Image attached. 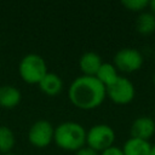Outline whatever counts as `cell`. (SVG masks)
Listing matches in <instances>:
<instances>
[{
    "label": "cell",
    "instance_id": "cell-1",
    "mask_svg": "<svg viewBox=\"0 0 155 155\" xmlns=\"http://www.w3.org/2000/svg\"><path fill=\"white\" fill-rule=\"evenodd\" d=\"M68 97L78 109L93 110L105 101L107 88L96 76L81 75L70 84Z\"/></svg>",
    "mask_w": 155,
    "mask_h": 155
},
{
    "label": "cell",
    "instance_id": "cell-2",
    "mask_svg": "<svg viewBox=\"0 0 155 155\" xmlns=\"http://www.w3.org/2000/svg\"><path fill=\"white\" fill-rule=\"evenodd\" d=\"M87 131L82 125L75 121H64L54 127L53 142L63 150L78 151L86 145Z\"/></svg>",
    "mask_w": 155,
    "mask_h": 155
},
{
    "label": "cell",
    "instance_id": "cell-3",
    "mask_svg": "<svg viewBox=\"0 0 155 155\" xmlns=\"http://www.w3.org/2000/svg\"><path fill=\"white\" fill-rule=\"evenodd\" d=\"M18 73L24 82L30 85H39L42 78L47 74V65L40 54L28 53L21 59Z\"/></svg>",
    "mask_w": 155,
    "mask_h": 155
},
{
    "label": "cell",
    "instance_id": "cell-4",
    "mask_svg": "<svg viewBox=\"0 0 155 155\" xmlns=\"http://www.w3.org/2000/svg\"><path fill=\"white\" fill-rule=\"evenodd\" d=\"M115 131L111 126L107 124L93 125L86 134V145L101 153L114 145L115 142Z\"/></svg>",
    "mask_w": 155,
    "mask_h": 155
},
{
    "label": "cell",
    "instance_id": "cell-5",
    "mask_svg": "<svg viewBox=\"0 0 155 155\" xmlns=\"http://www.w3.org/2000/svg\"><path fill=\"white\" fill-rule=\"evenodd\" d=\"M136 96V88L133 82L125 78L119 76L117 80L107 87V97L115 104L119 105H126L131 103L134 99Z\"/></svg>",
    "mask_w": 155,
    "mask_h": 155
},
{
    "label": "cell",
    "instance_id": "cell-6",
    "mask_svg": "<svg viewBox=\"0 0 155 155\" xmlns=\"http://www.w3.org/2000/svg\"><path fill=\"white\" fill-rule=\"evenodd\" d=\"M144 63L143 54L132 47H125L119 50L115 56L113 64L117 69V71L122 73H134L142 68Z\"/></svg>",
    "mask_w": 155,
    "mask_h": 155
},
{
    "label": "cell",
    "instance_id": "cell-7",
    "mask_svg": "<svg viewBox=\"0 0 155 155\" xmlns=\"http://www.w3.org/2000/svg\"><path fill=\"white\" fill-rule=\"evenodd\" d=\"M54 127L47 120H38L35 121L29 131H28V139L29 143L35 148H46L53 142Z\"/></svg>",
    "mask_w": 155,
    "mask_h": 155
},
{
    "label": "cell",
    "instance_id": "cell-8",
    "mask_svg": "<svg viewBox=\"0 0 155 155\" xmlns=\"http://www.w3.org/2000/svg\"><path fill=\"white\" fill-rule=\"evenodd\" d=\"M131 137L148 140L155 134V120L150 116L143 115L133 120L131 125Z\"/></svg>",
    "mask_w": 155,
    "mask_h": 155
},
{
    "label": "cell",
    "instance_id": "cell-9",
    "mask_svg": "<svg viewBox=\"0 0 155 155\" xmlns=\"http://www.w3.org/2000/svg\"><path fill=\"white\" fill-rule=\"evenodd\" d=\"M102 63L103 62L101 56L92 51L85 52L79 59L80 70L82 71V75H87V76H96Z\"/></svg>",
    "mask_w": 155,
    "mask_h": 155
},
{
    "label": "cell",
    "instance_id": "cell-10",
    "mask_svg": "<svg viewBox=\"0 0 155 155\" xmlns=\"http://www.w3.org/2000/svg\"><path fill=\"white\" fill-rule=\"evenodd\" d=\"M39 88L41 90L42 93H45L48 97H54L59 94L63 90V81L59 75L56 73H50L42 78V80L39 82Z\"/></svg>",
    "mask_w": 155,
    "mask_h": 155
},
{
    "label": "cell",
    "instance_id": "cell-11",
    "mask_svg": "<svg viewBox=\"0 0 155 155\" xmlns=\"http://www.w3.org/2000/svg\"><path fill=\"white\" fill-rule=\"evenodd\" d=\"M22 99L21 91L12 85H4L0 87V108L13 109Z\"/></svg>",
    "mask_w": 155,
    "mask_h": 155
},
{
    "label": "cell",
    "instance_id": "cell-12",
    "mask_svg": "<svg viewBox=\"0 0 155 155\" xmlns=\"http://www.w3.org/2000/svg\"><path fill=\"white\" fill-rule=\"evenodd\" d=\"M151 144L148 140L130 137L122 145L124 155H149Z\"/></svg>",
    "mask_w": 155,
    "mask_h": 155
},
{
    "label": "cell",
    "instance_id": "cell-13",
    "mask_svg": "<svg viewBox=\"0 0 155 155\" xmlns=\"http://www.w3.org/2000/svg\"><path fill=\"white\" fill-rule=\"evenodd\" d=\"M119 76H120L119 71L113 63H102L101 68L98 69L96 74V78L98 79V81H101L105 86V88L113 85L117 80Z\"/></svg>",
    "mask_w": 155,
    "mask_h": 155
},
{
    "label": "cell",
    "instance_id": "cell-14",
    "mask_svg": "<svg viewBox=\"0 0 155 155\" xmlns=\"http://www.w3.org/2000/svg\"><path fill=\"white\" fill-rule=\"evenodd\" d=\"M136 29L140 35H150L155 31V16L149 11L138 15L136 19Z\"/></svg>",
    "mask_w": 155,
    "mask_h": 155
},
{
    "label": "cell",
    "instance_id": "cell-15",
    "mask_svg": "<svg viewBox=\"0 0 155 155\" xmlns=\"http://www.w3.org/2000/svg\"><path fill=\"white\" fill-rule=\"evenodd\" d=\"M15 134L7 126H0V153L8 154L15 147Z\"/></svg>",
    "mask_w": 155,
    "mask_h": 155
},
{
    "label": "cell",
    "instance_id": "cell-16",
    "mask_svg": "<svg viewBox=\"0 0 155 155\" xmlns=\"http://www.w3.org/2000/svg\"><path fill=\"white\" fill-rule=\"evenodd\" d=\"M121 5L132 12H144L145 8H148L149 6V0H122Z\"/></svg>",
    "mask_w": 155,
    "mask_h": 155
},
{
    "label": "cell",
    "instance_id": "cell-17",
    "mask_svg": "<svg viewBox=\"0 0 155 155\" xmlns=\"http://www.w3.org/2000/svg\"><path fill=\"white\" fill-rule=\"evenodd\" d=\"M99 155H124V153H122V149L121 148H119L116 145H113V147H110V148L101 151Z\"/></svg>",
    "mask_w": 155,
    "mask_h": 155
},
{
    "label": "cell",
    "instance_id": "cell-18",
    "mask_svg": "<svg viewBox=\"0 0 155 155\" xmlns=\"http://www.w3.org/2000/svg\"><path fill=\"white\" fill-rule=\"evenodd\" d=\"M75 155H99V153L96 151L94 149H92V148L85 145V147H82L81 149H79L78 151H75Z\"/></svg>",
    "mask_w": 155,
    "mask_h": 155
},
{
    "label": "cell",
    "instance_id": "cell-19",
    "mask_svg": "<svg viewBox=\"0 0 155 155\" xmlns=\"http://www.w3.org/2000/svg\"><path fill=\"white\" fill-rule=\"evenodd\" d=\"M148 8H149V12L155 16V0H150V1H149Z\"/></svg>",
    "mask_w": 155,
    "mask_h": 155
},
{
    "label": "cell",
    "instance_id": "cell-20",
    "mask_svg": "<svg viewBox=\"0 0 155 155\" xmlns=\"http://www.w3.org/2000/svg\"><path fill=\"white\" fill-rule=\"evenodd\" d=\"M149 155H155V144H151V147H150V153H149Z\"/></svg>",
    "mask_w": 155,
    "mask_h": 155
},
{
    "label": "cell",
    "instance_id": "cell-21",
    "mask_svg": "<svg viewBox=\"0 0 155 155\" xmlns=\"http://www.w3.org/2000/svg\"><path fill=\"white\" fill-rule=\"evenodd\" d=\"M4 155H17V154H13V153H8V154H4Z\"/></svg>",
    "mask_w": 155,
    "mask_h": 155
},
{
    "label": "cell",
    "instance_id": "cell-22",
    "mask_svg": "<svg viewBox=\"0 0 155 155\" xmlns=\"http://www.w3.org/2000/svg\"><path fill=\"white\" fill-rule=\"evenodd\" d=\"M153 82H154V85H155V74H154V76H153Z\"/></svg>",
    "mask_w": 155,
    "mask_h": 155
},
{
    "label": "cell",
    "instance_id": "cell-23",
    "mask_svg": "<svg viewBox=\"0 0 155 155\" xmlns=\"http://www.w3.org/2000/svg\"><path fill=\"white\" fill-rule=\"evenodd\" d=\"M154 59H155V51H154Z\"/></svg>",
    "mask_w": 155,
    "mask_h": 155
},
{
    "label": "cell",
    "instance_id": "cell-24",
    "mask_svg": "<svg viewBox=\"0 0 155 155\" xmlns=\"http://www.w3.org/2000/svg\"><path fill=\"white\" fill-rule=\"evenodd\" d=\"M154 116H155V108H154Z\"/></svg>",
    "mask_w": 155,
    "mask_h": 155
}]
</instances>
